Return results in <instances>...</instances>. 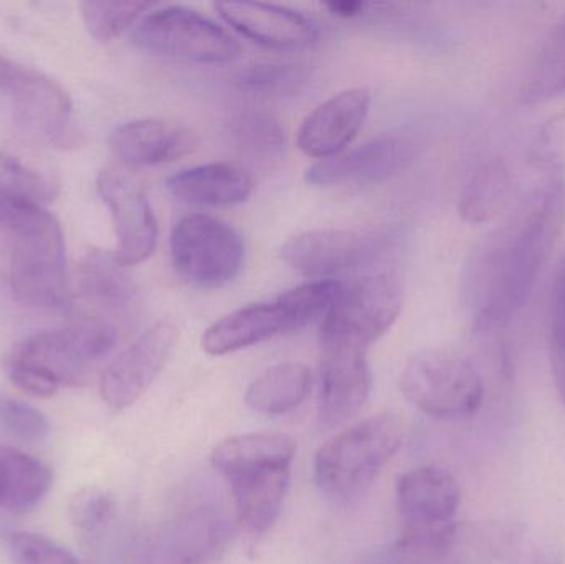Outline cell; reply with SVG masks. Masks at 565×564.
Segmentation results:
<instances>
[{
    "instance_id": "1",
    "label": "cell",
    "mask_w": 565,
    "mask_h": 564,
    "mask_svg": "<svg viewBox=\"0 0 565 564\" xmlns=\"http://www.w3.org/2000/svg\"><path fill=\"white\" fill-rule=\"evenodd\" d=\"M565 222V181L557 172L468 258L467 304L480 327L504 324L527 304Z\"/></svg>"
},
{
    "instance_id": "2",
    "label": "cell",
    "mask_w": 565,
    "mask_h": 564,
    "mask_svg": "<svg viewBox=\"0 0 565 564\" xmlns=\"http://www.w3.org/2000/svg\"><path fill=\"white\" fill-rule=\"evenodd\" d=\"M0 227L12 235L10 288L19 304L39 310L73 307L65 237L43 205L0 201Z\"/></svg>"
},
{
    "instance_id": "3",
    "label": "cell",
    "mask_w": 565,
    "mask_h": 564,
    "mask_svg": "<svg viewBox=\"0 0 565 564\" xmlns=\"http://www.w3.org/2000/svg\"><path fill=\"white\" fill-rule=\"evenodd\" d=\"M119 323L102 315L40 331L23 341L10 360L9 377L33 397H52L62 386H78L118 343Z\"/></svg>"
},
{
    "instance_id": "4",
    "label": "cell",
    "mask_w": 565,
    "mask_h": 564,
    "mask_svg": "<svg viewBox=\"0 0 565 564\" xmlns=\"http://www.w3.org/2000/svg\"><path fill=\"white\" fill-rule=\"evenodd\" d=\"M404 440V426L392 413L375 414L335 434L315 457V482L339 503L361 499L394 459Z\"/></svg>"
},
{
    "instance_id": "5",
    "label": "cell",
    "mask_w": 565,
    "mask_h": 564,
    "mask_svg": "<svg viewBox=\"0 0 565 564\" xmlns=\"http://www.w3.org/2000/svg\"><path fill=\"white\" fill-rule=\"evenodd\" d=\"M402 393L417 409L441 421H460L478 413L484 383L470 358L451 348H427L402 371Z\"/></svg>"
},
{
    "instance_id": "6",
    "label": "cell",
    "mask_w": 565,
    "mask_h": 564,
    "mask_svg": "<svg viewBox=\"0 0 565 564\" xmlns=\"http://www.w3.org/2000/svg\"><path fill=\"white\" fill-rule=\"evenodd\" d=\"M402 310V281L395 272L375 270L339 285L338 297L321 323V343H344L367 351Z\"/></svg>"
},
{
    "instance_id": "7",
    "label": "cell",
    "mask_w": 565,
    "mask_h": 564,
    "mask_svg": "<svg viewBox=\"0 0 565 564\" xmlns=\"http://www.w3.org/2000/svg\"><path fill=\"white\" fill-rule=\"evenodd\" d=\"M0 96L12 105L15 126L36 141L70 148L78 141L73 103L55 79L0 53Z\"/></svg>"
},
{
    "instance_id": "8",
    "label": "cell",
    "mask_w": 565,
    "mask_h": 564,
    "mask_svg": "<svg viewBox=\"0 0 565 564\" xmlns=\"http://www.w3.org/2000/svg\"><path fill=\"white\" fill-rule=\"evenodd\" d=\"M132 42L156 55L209 65L234 62L242 52L241 43L227 30L182 6L146 13L132 29Z\"/></svg>"
},
{
    "instance_id": "9",
    "label": "cell",
    "mask_w": 565,
    "mask_h": 564,
    "mask_svg": "<svg viewBox=\"0 0 565 564\" xmlns=\"http://www.w3.org/2000/svg\"><path fill=\"white\" fill-rule=\"evenodd\" d=\"M172 265L179 277L194 288L212 290L231 284L245 258L241 234L227 222L211 215L181 219L171 235Z\"/></svg>"
},
{
    "instance_id": "10",
    "label": "cell",
    "mask_w": 565,
    "mask_h": 564,
    "mask_svg": "<svg viewBox=\"0 0 565 564\" xmlns=\"http://www.w3.org/2000/svg\"><path fill=\"white\" fill-rule=\"evenodd\" d=\"M178 340L175 324L159 321L122 351L99 380V394L106 406L113 411L132 406L164 370Z\"/></svg>"
},
{
    "instance_id": "11",
    "label": "cell",
    "mask_w": 565,
    "mask_h": 564,
    "mask_svg": "<svg viewBox=\"0 0 565 564\" xmlns=\"http://www.w3.org/2000/svg\"><path fill=\"white\" fill-rule=\"evenodd\" d=\"M96 188L115 224L116 258L128 268L148 260L158 244V224L141 185L121 172L106 169L98 175Z\"/></svg>"
},
{
    "instance_id": "12",
    "label": "cell",
    "mask_w": 565,
    "mask_h": 564,
    "mask_svg": "<svg viewBox=\"0 0 565 564\" xmlns=\"http://www.w3.org/2000/svg\"><path fill=\"white\" fill-rule=\"evenodd\" d=\"M367 351L344 343H321L319 417L339 426L361 413L372 391Z\"/></svg>"
},
{
    "instance_id": "13",
    "label": "cell",
    "mask_w": 565,
    "mask_h": 564,
    "mask_svg": "<svg viewBox=\"0 0 565 564\" xmlns=\"http://www.w3.org/2000/svg\"><path fill=\"white\" fill-rule=\"evenodd\" d=\"M414 156V146L404 136L382 135L365 145L322 159L306 172L312 185L374 184L397 174Z\"/></svg>"
},
{
    "instance_id": "14",
    "label": "cell",
    "mask_w": 565,
    "mask_h": 564,
    "mask_svg": "<svg viewBox=\"0 0 565 564\" xmlns=\"http://www.w3.org/2000/svg\"><path fill=\"white\" fill-rule=\"evenodd\" d=\"M371 93L365 88H351L319 105L302 121L298 146L311 158L328 159L341 155L367 118Z\"/></svg>"
},
{
    "instance_id": "15",
    "label": "cell",
    "mask_w": 565,
    "mask_h": 564,
    "mask_svg": "<svg viewBox=\"0 0 565 564\" xmlns=\"http://www.w3.org/2000/svg\"><path fill=\"white\" fill-rule=\"evenodd\" d=\"M217 10L232 29L267 49L299 50L318 40L315 23L288 7L262 2H224L217 3Z\"/></svg>"
},
{
    "instance_id": "16",
    "label": "cell",
    "mask_w": 565,
    "mask_h": 564,
    "mask_svg": "<svg viewBox=\"0 0 565 564\" xmlns=\"http://www.w3.org/2000/svg\"><path fill=\"white\" fill-rule=\"evenodd\" d=\"M397 507L405 526H431L454 522L461 490L448 470L437 466L412 469L395 487Z\"/></svg>"
},
{
    "instance_id": "17",
    "label": "cell",
    "mask_w": 565,
    "mask_h": 564,
    "mask_svg": "<svg viewBox=\"0 0 565 564\" xmlns=\"http://www.w3.org/2000/svg\"><path fill=\"white\" fill-rule=\"evenodd\" d=\"M78 291L89 313L111 318L116 323L129 320L138 310V288L129 268L115 252L89 251L78 265Z\"/></svg>"
},
{
    "instance_id": "18",
    "label": "cell",
    "mask_w": 565,
    "mask_h": 564,
    "mask_svg": "<svg viewBox=\"0 0 565 564\" xmlns=\"http://www.w3.org/2000/svg\"><path fill=\"white\" fill-rule=\"evenodd\" d=\"M109 145L122 164L149 168L189 155L194 149L195 139L178 123L148 118L118 126Z\"/></svg>"
},
{
    "instance_id": "19",
    "label": "cell",
    "mask_w": 565,
    "mask_h": 564,
    "mask_svg": "<svg viewBox=\"0 0 565 564\" xmlns=\"http://www.w3.org/2000/svg\"><path fill=\"white\" fill-rule=\"evenodd\" d=\"M364 255L361 235L345 228H319L289 238L281 257L289 267L311 278L332 277L354 267Z\"/></svg>"
},
{
    "instance_id": "20",
    "label": "cell",
    "mask_w": 565,
    "mask_h": 564,
    "mask_svg": "<svg viewBox=\"0 0 565 564\" xmlns=\"http://www.w3.org/2000/svg\"><path fill=\"white\" fill-rule=\"evenodd\" d=\"M288 331L295 328L277 298L271 304L248 305L222 318L205 331L202 348L212 357H224Z\"/></svg>"
},
{
    "instance_id": "21",
    "label": "cell",
    "mask_w": 565,
    "mask_h": 564,
    "mask_svg": "<svg viewBox=\"0 0 565 564\" xmlns=\"http://www.w3.org/2000/svg\"><path fill=\"white\" fill-rule=\"evenodd\" d=\"M291 467H258L225 477L231 486L242 525L265 533L280 517L289 486Z\"/></svg>"
},
{
    "instance_id": "22",
    "label": "cell",
    "mask_w": 565,
    "mask_h": 564,
    "mask_svg": "<svg viewBox=\"0 0 565 564\" xmlns=\"http://www.w3.org/2000/svg\"><path fill=\"white\" fill-rule=\"evenodd\" d=\"M166 185L188 204L235 205L250 198L255 181L247 169L234 162H209L171 175Z\"/></svg>"
},
{
    "instance_id": "23",
    "label": "cell",
    "mask_w": 565,
    "mask_h": 564,
    "mask_svg": "<svg viewBox=\"0 0 565 564\" xmlns=\"http://www.w3.org/2000/svg\"><path fill=\"white\" fill-rule=\"evenodd\" d=\"M513 179L501 158L481 162L465 182L458 202V214L467 224H490L500 217L511 201Z\"/></svg>"
},
{
    "instance_id": "24",
    "label": "cell",
    "mask_w": 565,
    "mask_h": 564,
    "mask_svg": "<svg viewBox=\"0 0 565 564\" xmlns=\"http://www.w3.org/2000/svg\"><path fill=\"white\" fill-rule=\"evenodd\" d=\"M296 443L286 434L257 433L235 436L215 447L211 460L224 477L258 467H291Z\"/></svg>"
},
{
    "instance_id": "25",
    "label": "cell",
    "mask_w": 565,
    "mask_h": 564,
    "mask_svg": "<svg viewBox=\"0 0 565 564\" xmlns=\"http://www.w3.org/2000/svg\"><path fill=\"white\" fill-rule=\"evenodd\" d=\"M53 486L49 466L22 450L0 446V509L25 512L45 499Z\"/></svg>"
},
{
    "instance_id": "26",
    "label": "cell",
    "mask_w": 565,
    "mask_h": 564,
    "mask_svg": "<svg viewBox=\"0 0 565 564\" xmlns=\"http://www.w3.org/2000/svg\"><path fill=\"white\" fill-rule=\"evenodd\" d=\"M311 384V371L305 364H277L248 386L245 403L255 413L281 416L305 403Z\"/></svg>"
},
{
    "instance_id": "27",
    "label": "cell",
    "mask_w": 565,
    "mask_h": 564,
    "mask_svg": "<svg viewBox=\"0 0 565 564\" xmlns=\"http://www.w3.org/2000/svg\"><path fill=\"white\" fill-rule=\"evenodd\" d=\"M565 95V19L551 33L521 86L526 105L550 102Z\"/></svg>"
},
{
    "instance_id": "28",
    "label": "cell",
    "mask_w": 565,
    "mask_h": 564,
    "mask_svg": "<svg viewBox=\"0 0 565 564\" xmlns=\"http://www.w3.org/2000/svg\"><path fill=\"white\" fill-rule=\"evenodd\" d=\"M58 194V184L49 175L23 164L19 158L0 151V201L45 205Z\"/></svg>"
},
{
    "instance_id": "29",
    "label": "cell",
    "mask_w": 565,
    "mask_h": 564,
    "mask_svg": "<svg viewBox=\"0 0 565 564\" xmlns=\"http://www.w3.org/2000/svg\"><path fill=\"white\" fill-rule=\"evenodd\" d=\"M83 22L89 35L99 42H111L152 10L149 2H111V0H88L79 6Z\"/></svg>"
},
{
    "instance_id": "30",
    "label": "cell",
    "mask_w": 565,
    "mask_h": 564,
    "mask_svg": "<svg viewBox=\"0 0 565 564\" xmlns=\"http://www.w3.org/2000/svg\"><path fill=\"white\" fill-rule=\"evenodd\" d=\"M339 285L341 281L335 280L308 281L278 297L291 318L295 331L308 327L319 318L324 320L338 297Z\"/></svg>"
},
{
    "instance_id": "31",
    "label": "cell",
    "mask_w": 565,
    "mask_h": 564,
    "mask_svg": "<svg viewBox=\"0 0 565 564\" xmlns=\"http://www.w3.org/2000/svg\"><path fill=\"white\" fill-rule=\"evenodd\" d=\"M308 79L301 65L265 63L245 70L238 76V88L258 96H285L298 92Z\"/></svg>"
},
{
    "instance_id": "32",
    "label": "cell",
    "mask_w": 565,
    "mask_h": 564,
    "mask_svg": "<svg viewBox=\"0 0 565 564\" xmlns=\"http://www.w3.org/2000/svg\"><path fill=\"white\" fill-rule=\"evenodd\" d=\"M232 135L245 151L274 155L285 145L281 126L267 113H242L232 123Z\"/></svg>"
},
{
    "instance_id": "33",
    "label": "cell",
    "mask_w": 565,
    "mask_h": 564,
    "mask_svg": "<svg viewBox=\"0 0 565 564\" xmlns=\"http://www.w3.org/2000/svg\"><path fill=\"white\" fill-rule=\"evenodd\" d=\"M0 427L23 443H42L50 434V423L42 411L3 396H0Z\"/></svg>"
},
{
    "instance_id": "34",
    "label": "cell",
    "mask_w": 565,
    "mask_h": 564,
    "mask_svg": "<svg viewBox=\"0 0 565 564\" xmlns=\"http://www.w3.org/2000/svg\"><path fill=\"white\" fill-rule=\"evenodd\" d=\"M70 520L83 533H95L111 520L115 499L98 487H85L70 500Z\"/></svg>"
},
{
    "instance_id": "35",
    "label": "cell",
    "mask_w": 565,
    "mask_h": 564,
    "mask_svg": "<svg viewBox=\"0 0 565 564\" xmlns=\"http://www.w3.org/2000/svg\"><path fill=\"white\" fill-rule=\"evenodd\" d=\"M7 540L15 564H79L68 550L39 533L13 532Z\"/></svg>"
},
{
    "instance_id": "36",
    "label": "cell",
    "mask_w": 565,
    "mask_h": 564,
    "mask_svg": "<svg viewBox=\"0 0 565 564\" xmlns=\"http://www.w3.org/2000/svg\"><path fill=\"white\" fill-rule=\"evenodd\" d=\"M550 358L554 384L565 404V275L559 272L551 304Z\"/></svg>"
},
{
    "instance_id": "37",
    "label": "cell",
    "mask_w": 565,
    "mask_h": 564,
    "mask_svg": "<svg viewBox=\"0 0 565 564\" xmlns=\"http://www.w3.org/2000/svg\"><path fill=\"white\" fill-rule=\"evenodd\" d=\"M329 12L334 13L338 17H344V19H352V17L362 15L365 9H369L367 3L364 2H352V0H342V2H329L326 3Z\"/></svg>"
},
{
    "instance_id": "38",
    "label": "cell",
    "mask_w": 565,
    "mask_h": 564,
    "mask_svg": "<svg viewBox=\"0 0 565 564\" xmlns=\"http://www.w3.org/2000/svg\"><path fill=\"white\" fill-rule=\"evenodd\" d=\"M184 564H199L198 560H188Z\"/></svg>"
},
{
    "instance_id": "39",
    "label": "cell",
    "mask_w": 565,
    "mask_h": 564,
    "mask_svg": "<svg viewBox=\"0 0 565 564\" xmlns=\"http://www.w3.org/2000/svg\"><path fill=\"white\" fill-rule=\"evenodd\" d=\"M561 268H564V270H565V257H564L563 264H561Z\"/></svg>"
}]
</instances>
